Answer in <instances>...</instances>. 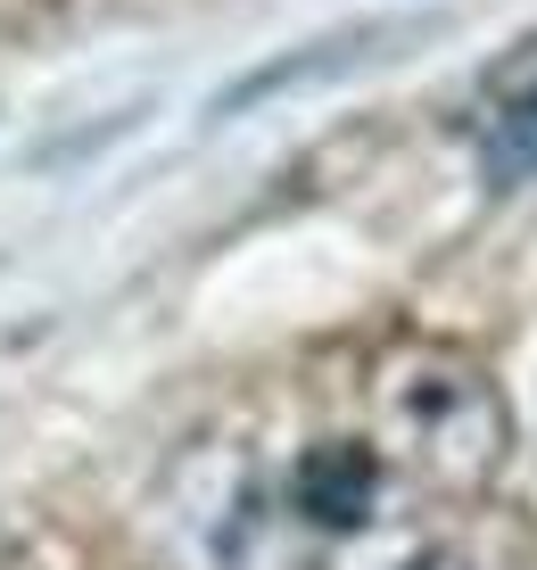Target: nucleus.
<instances>
[{"label":"nucleus","mask_w":537,"mask_h":570,"mask_svg":"<svg viewBox=\"0 0 537 570\" xmlns=\"http://www.w3.org/2000/svg\"><path fill=\"white\" fill-rule=\"evenodd\" d=\"M372 422H381V455H397L439 497H480L512 446L488 372L455 347H397L372 381Z\"/></svg>","instance_id":"nucleus-1"},{"label":"nucleus","mask_w":537,"mask_h":570,"mask_svg":"<svg viewBox=\"0 0 537 570\" xmlns=\"http://www.w3.org/2000/svg\"><path fill=\"white\" fill-rule=\"evenodd\" d=\"M372 504H381V455L355 439H323L306 446L297 463V513L323 521V529H364Z\"/></svg>","instance_id":"nucleus-2"},{"label":"nucleus","mask_w":537,"mask_h":570,"mask_svg":"<svg viewBox=\"0 0 537 570\" xmlns=\"http://www.w3.org/2000/svg\"><path fill=\"white\" fill-rule=\"evenodd\" d=\"M488 100L505 108V116H521V108H537V33L512 58H496L488 67Z\"/></svg>","instance_id":"nucleus-3"},{"label":"nucleus","mask_w":537,"mask_h":570,"mask_svg":"<svg viewBox=\"0 0 537 570\" xmlns=\"http://www.w3.org/2000/svg\"><path fill=\"white\" fill-rule=\"evenodd\" d=\"M488 166H496V174H537V108H521V116H505V125H496Z\"/></svg>","instance_id":"nucleus-4"},{"label":"nucleus","mask_w":537,"mask_h":570,"mask_svg":"<svg viewBox=\"0 0 537 570\" xmlns=\"http://www.w3.org/2000/svg\"><path fill=\"white\" fill-rule=\"evenodd\" d=\"M406 570H463V562H455V554H413Z\"/></svg>","instance_id":"nucleus-5"}]
</instances>
